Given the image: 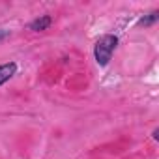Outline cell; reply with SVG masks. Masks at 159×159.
<instances>
[{
	"label": "cell",
	"instance_id": "6da1fadb",
	"mask_svg": "<svg viewBox=\"0 0 159 159\" xmlns=\"http://www.w3.org/2000/svg\"><path fill=\"white\" fill-rule=\"evenodd\" d=\"M116 47H118V36H114V34H105V36H101V38L96 41V45H94V58H96L98 66L105 67V66L111 62V58H112Z\"/></svg>",
	"mask_w": 159,
	"mask_h": 159
},
{
	"label": "cell",
	"instance_id": "7a4b0ae2",
	"mask_svg": "<svg viewBox=\"0 0 159 159\" xmlns=\"http://www.w3.org/2000/svg\"><path fill=\"white\" fill-rule=\"evenodd\" d=\"M17 73V64L15 62H6V64H0V86L6 84L10 79Z\"/></svg>",
	"mask_w": 159,
	"mask_h": 159
},
{
	"label": "cell",
	"instance_id": "3957f363",
	"mask_svg": "<svg viewBox=\"0 0 159 159\" xmlns=\"http://www.w3.org/2000/svg\"><path fill=\"white\" fill-rule=\"evenodd\" d=\"M51 25H52V17H51V15H41V17L34 19V21L28 25V28H30L32 32H43V30H47Z\"/></svg>",
	"mask_w": 159,
	"mask_h": 159
},
{
	"label": "cell",
	"instance_id": "277c9868",
	"mask_svg": "<svg viewBox=\"0 0 159 159\" xmlns=\"http://www.w3.org/2000/svg\"><path fill=\"white\" fill-rule=\"evenodd\" d=\"M157 19H159V11L155 10V11H152L150 15H144V17L139 21V25H140V26H152V25L157 23Z\"/></svg>",
	"mask_w": 159,
	"mask_h": 159
},
{
	"label": "cell",
	"instance_id": "5b68a950",
	"mask_svg": "<svg viewBox=\"0 0 159 159\" xmlns=\"http://www.w3.org/2000/svg\"><path fill=\"white\" fill-rule=\"evenodd\" d=\"M6 38H10V30H0V41H4Z\"/></svg>",
	"mask_w": 159,
	"mask_h": 159
}]
</instances>
